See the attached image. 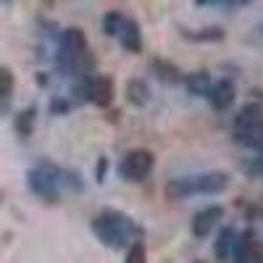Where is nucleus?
Returning a JSON list of instances; mask_svg holds the SVG:
<instances>
[{
  "label": "nucleus",
  "mask_w": 263,
  "mask_h": 263,
  "mask_svg": "<svg viewBox=\"0 0 263 263\" xmlns=\"http://www.w3.org/2000/svg\"><path fill=\"white\" fill-rule=\"evenodd\" d=\"M153 163H156V158L150 150H129L119 163V174L126 182H142L150 177Z\"/></svg>",
  "instance_id": "nucleus-5"
},
{
  "label": "nucleus",
  "mask_w": 263,
  "mask_h": 263,
  "mask_svg": "<svg viewBox=\"0 0 263 263\" xmlns=\"http://www.w3.org/2000/svg\"><path fill=\"white\" fill-rule=\"evenodd\" d=\"M229 187V174L224 171H208L195 174V177H177L166 184L168 200H187L192 195H218Z\"/></svg>",
  "instance_id": "nucleus-2"
},
{
  "label": "nucleus",
  "mask_w": 263,
  "mask_h": 263,
  "mask_svg": "<svg viewBox=\"0 0 263 263\" xmlns=\"http://www.w3.org/2000/svg\"><path fill=\"white\" fill-rule=\"evenodd\" d=\"M195 263H200V260H195Z\"/></svg>",
  "instance_id": "nucleus-26"
},
{
  "label": "nucleus",
  "mask_w": 263,
  "mask_h": 263,
  "mask_svg": "<svg viewBox=\"0 0 263 263\" xmlns=\"http://www.w3.org/2000/svg\"><path fill=\"white\" fill-rule=\"evenodd\" d=\"M126 98H129L132 105H137V108L147 105V100H150V87H147V82H145V79H132V82L126 84Z\"/></svg>",
  "instance_id": "nucleus-15"
},
{
  "label": "nucleus",
  "mask_w": 263,
  "mask_h": 263,
  "mask_svg": "<svg viewBox=\"0 0 263 263\" xmlns=\"http://www.w3.org/2000/svg\"><path fill=\"white\" fill-rule=\"evenodd\" d=\"M182 34H184L187 40H195V42H216V40H221V37H224V32H221V29H203L200 34H195V32L184 29Z\"/></svg>",
  "instance_id": "nucleus-18"
},
{
  "label": "nucleus",
  "mask_w": 263,
  "mask_h": 263,
  "mask_svg": "<svg viewBox=\"0 0 263 263\" xmlns=\"http://www.w3.org/2000/svg\"><path fill=\"white\" fill-rule=\"evenodd\" d=\"M114 79L105 77V74H95V77H87L84 79V100L95 103L98 108H108L114 103Z\"/></svg>",
  "instance_id": "nucleus-6"
},
{
  "label": "nucleus",
  "mask_w": 263,
  "mask_h": 263,
  "mask_svg": "<svg viewBox=\"0 0 263 263\" xmlns=\"http://www.w3.org/2000/svg\"><path fill=\"white\" fill-rule=\"evenodd\" d=\"M218 3H224V6H245V3H250V0H218Z\"/></svg>",
  "instance_id": "nucleus-22"
},
{
  "label": "nucleus",
  "mask_w": 263,
  "mask_h": 263,
  "mask_svg": "<svg viewBox=\"0 0 263 263\" xmlns=\"http://www.w3.org/2000/svg\"><path fill=\"white\" fill-rule=\"evenodd\" d=\"M234 140L245 147H263V105L250 103L234 116Z\"/></svg>",
  "instance_id": "nucleus-4"
},
{
  "label": "nucleus",
  "mask_w": 263,
  "mask_h": 263,
  "mask_svg": "<svg viewBox=\"0 0 263 263\" xmlns=\"http://www.w3.org/2000/svg\"><path fill=\"white\" fill-rule=\"evenodd\" d=\"M105 166H108V158H100V163L95 166V177H98V182L105 179Z\"/></svg>",
  "instance_id": "nucleus-21"
},
{
  "label": "nucleus",
  "mask_w": 263,
  "mask_h": 263,
  "mask_svg": "<svg viewBox=\"0 0 263 263\" xmlns=\"http://www.w3.org/2000/svg\"><path fill=\"white\" fill-rule=\"evenodd\" d=\"M232 260H234V263H263V253H260V248L255 245L253 232H245V234L234 242Z\"/></svg>",
  "instance_id": "nucleus-10"
},
{
  "label": "nucleus",
  "mask_w": 263,
  "mask_h": 263,
  "mask_svg": "<svg viewBox=\"0 0 263 263\" xmlns=\"http://www.w3.org/2000/svg\"><path fill=\"white\" fill-rule=\"evenodd\" d=\"M61 66L69 69L74 74H84L92 69V58H90V48H87V37L82 29H66L63 40H61V55H58Z\"/></svg>",
  "instance_id": "nucleus-3"
},
{
  "label": "nucleus",
  "mask_w": 263,
  "mask_h": 263,
  "mask_svg": "<svg viewBox=\"0 0 263 263\" xmlns=\"http://www.w3.org/2000/svg\"><path fill=\"white\" fill-rule=\"evenodd\" d=\"M150 69H153V74H156L163 84H168V87H177V84H182V82H184L182 71H179L174 63L163 61V58H156V61L150 63Z\"/></svg>",
  "instance_id": "nucleus-12"
},
{
  "label": "nucleus",
  "mask_w": 263,
  "mask_h": 263,
  "mask_svg": "<svg viewBox=\"0 0 263 263\" xmlns=\"http://www.w3.org/2000/svg\"><path fill=\"white\" fill-rule=\"evenodd\" d=\"M32 121H34V108H27L24 114H18L16 129L21 132V135H29V129H32Z\"/></svg>",
  "instance_id": "nucleus-20"
},
{
  "label": "nucleus",
  "mask_w": 263,
  "mask_h": 263,
  "mask_svg": "<svg viewBox=\"0 0 263 263\" xmlns=\"http://www.w3.org/2000/svg\"><path fill=\"white\" fill-rule=\"evenodd\" d=\"M121 24H124V16H121L119 11H111V13L103 18V32H105L108 37H119Z\"/></svg>",
  "instance_id": "nucleus-16"
},
{
  "label": "nucleus",
  "mask_w": 263,
  "mask_h": 263,
  "mask_svg": "<svg viewBox=\"0 0 263 263\" xmlns=\"http://www.w3.org/2000/svg\"><path fill=\"white\" fill-rule=\"evenodd\" d=\"M224 218V208L221 205H205L203 211H197L192 218V234L197 239H203L213 232V227Z\"/></svg>",
  "instance_id": "nucleus-8"
},
{
  "label": "nucleus",
  "mask_w": 263,
  "mask_h": 263,
  "mask_svg": "<svg viewBox=\"0 0 263 263\" xmlns=\"http://www.w3.org/2000/svg\"><path fill=\"white\" fill-rule=\"evenodd\" d=\"M0 3H8V0H0Z\"/></svg>",
  "instance_id": "nucleus-25"
},
{
  "label": "nucleus",
  "mask_w": 263,
  "mask_h": 263,
  "mask_svg": "<svg viewBox=\"0 0 263 263\" xmlns=\"http://www.w3.org/2000/svg\"><path fill=\"white\" fill-rule=\"evenodd\" d=\"M29 190L34 195H40L42 200L55 203L58 200V179H55V171L50 168H34L29 171Z\"/></svg>",
  "instance_id": "nucleus-7"
},
{
  "label": "nucleus",
  "mask_w": 263,
  "mask_h": 263,
  "mask_svg": "<svg viewBox=\"0 0 263 263\" xmlns=\"http://www.w3.org/2000/svg\"><path fill=\"white\" fill-rule=\"evenodd\" d=\"M124 263H147V250H145V245L140 242V239H135V242L129 245Z\"/></svg>",
  "instance_id": "nucleus-17"
},
{
  "label": "nucleus",
  "mask_w": 263,
  "mask_h": 263,
  "mask_svg": "<svg viewBox=\"0 0 263 263\" xmlns=\"http://www.w3.org/2000/svg\"><path fill=\"white\" fill-rule=\"evenodd\" d=\"M119 40H121L124 50H129V53L142 50V34H140V24L135 18H124V24L119 29Z\"/></svg>",
  "instance_id": "nucleus-11"
},
{
  "label": "nucleus",
  "mask_w": 263,
  "mask_h": 263,
  "mask_svg": "<svg viewBox=\"0 0 263 263\" xmlns=\"http://www.w3.org/2000/svg\"><path fill=\"white\" fill-rule=\"evenodd\" d=\"M92 232L98 234V239L108 248H126L132 245L135 239H140L142 229L132 221L126 213H119V211H103L92 218Z\"/></svg>",
  "instance_id": "nucleus-1"
},
{
  "label": "nucleus",
  "mask_w": 263,
  "mask_h": 263,
  "mask_svg": "<svg viewBox=\"0 0 263 263\" xmlns=\"http://www.w3.org/2000/svg\"><path fill=\"white\" fill-rule=\"evenodd\" d=\"M211 74H205V71H195V74H187L184 77V87H187V92L190 95H208V90H211Z\"/></svg>",
  "instance_id": "nucleus-14"
},
{
  "label": "nucleus",
  "mask_w": 263,
  "mask_h": 263,
  "mask_svg": "<svg viewBox=\"0 0 263 263\" xmlns=\"http://www.w3.org/2000/svg\"><path fill=\"white\" fill-rule=\"evenodd\" d=\"M205 3H211V0H195V6H205Z\"/></svg>",
  "instance_id": "nucleus-23"
},
{
  "label": "nucleus",
  "mask_w": 263,
  "mask_h": 263,
  "mask_svg": "<svg viewBox=\"0 0 263 263\" xmlns=\"http://www.w3.org/2000/svg\"><path fill=\"white\" fill-rule=\"evenodd\" d=\"M258 32H260V37H263V24H260V27H258Z\"/></svg>",
  "instance_id": "nucleus-24"
},
{
  "label": "nucleus",
  "mask_w": 263,
  "mask_h": 263,
  "mask_svg": "<svg viewBox=\"0 0 263 263\" xmlns=\"http://www.w3.org/2000/svg\"><path fill=\"white\" fill-rule=\"evenodd\" d=\"M208 103H211V108L213 111H227V108L234 103V98H237V90H234V82H229V79H221V82H216V84H211V90H208Z\"/></svg>",
  "instance_id": "nucleus-9"
},
{
  "label": "nucleus",
  "mask_w": 263,
  "mask_h": 263,
  "mask_svg": "<svg viewBox=\"0 0 263 263\" xmlns=\"http://www.w3.org/2000/svg\"><path fill=\"white\" fill-rule=\"evenodd\" d=\"M234 242H237V237H234V229L232 227H224L221 232H218L216 237V245H213V253H216V260H221L227 263L234 253Z\"/></svg>",
  "instance_id": "nucleus-13"
},
{
  "label": "nucleus",
  "mask_w": 263,
  "mask_h": 263,
  "mask_svg": "<svg viewBox=\"0 0 263 263\" xmlns=\"http://www.w3.org/2000/svg\"><path fill=\"white\" fill-rule=\"evenodd\" d=\"M13 92V74L0 66V100H8V95Z\"/></svg>",
  "instance_id": "nucleus-19"
}]
</instances>
